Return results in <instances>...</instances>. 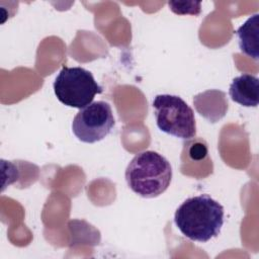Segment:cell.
<instances>
[{
	"mask_svg": "<svg viewBox=\"0 0 259 259\" xmlns=\"http://www.w3.org/2000/svg\"><path fill=\"white\" fill-rule=\"evenodd\" d=\"M158 128L170 136L190 140L196 135V122L192 108L179 96L156 95L153 100Z\"/></svg>",
	"mask_w": 259,
	"mask_h": 259,
	"instance_id": "3",
	"label": "cell"
},
{
	"mask_svg": "<svg viewBox=\"0 0 259 259\" xmlns=\"http://www.w3.org/2000/svg\"><path fill=\"white\" fill-rule=\"evenodd\" d=\"M197 112L210 122L222 119L228 110V100L225 92L217 89L206 90L193 97Z\"/></svg>",
	"mask_w": 259,
	"mask_h": 259,
	"instance_id": "6",
	"label": "cell"
},
{
	"mask_svg": "<svg viewBox=\"0 0 259 259\" xmlns=\"http://www.w3.org/2000/svg\"><path fill=\"white\" fill-rule=\"evenodd\" d=\"M174 223L187 239L205 243L220 234L224 207L208 194L189 197L176 209Z\"/></svg>",
	"mask_w": 259,
	"mask_h": 259,
	"instance_id": "1",
	"label": "cell"
},
{
	"mask_svg": "<svg viewBox=\"0 0 259 259\" xmlns=\"http://www.w3.org/2000/svg\"><path fill=\"white\" fill-rule=\"evenodd\" d=\"M239 48L243 54L255 61L259 59V14L249 17L238 29Z\"/></svg>",
	"mask_w": 259,
	"mask_h": 259,
	"instance_id": "8",
	"label": "cell"
},
{
	"mask_svg": "<svg viewBox=\"0 0 259 259\" xmlns=\"http://www.w3.org/2000/svg\"><path fill=\"white\" fill-rule=\"evenodd\" d=\"M128 187L144 198H154L164 193L172 180L170 162L155 151L138 153L128 163L124 173Z\"/></svg>",
	"mask_w": 259,
	"mask_h": 259,
	"instance_id": "2",
	"label": "cell"
},
{
	"mask_svg": "<svg viewBox=\"0 0 259 259\" xmlns=\"http://www.w3.org/2000/svg\"><path fill=\"white\" fill-rule=\"evenodd\" d=\"M58 100L73 108H84L92 103L102 87L95 81L92 73L82 67H63L53 84Z\"/></svg>",
	"mask_w": 259,
	"mask_h": 259,
	"instance_id": "4",
	"label": "cell"
},
{
	"mask_svg": "<svg viewBox=\"0 0 259 259\" xmlns=\"http://www.w3.org/2000/svg\"><path fill=\"white\" fill-rule=\"evenodd\" d=\"M233 101L245 107H256L259 102V79L251 74H242L233 79L229 88Z\"/></svg>",
	"mask_w": 259,
	"mask_h": 259,
	"instance_id": "7",
	"label": "cell"
},
{
	"mask_svg": "<svg viewBox=\"0 0 259 259\" xmlns=\"http://www.w3.org/2000/svg\"><path fill=\"white\" fill-rule=\"evenodd\" d=\"M114 124L111 106L105 101H94L75 115L72 132L79 141L93 144L107 137Z\"/></svg>",
	"mask_w": 259,
	"mask_h": 259,
	"instance_id": "5",
	"label": "cell"
},
{
	"mask_svg": "<svg viewBox=\"0 0 259 259\" xmlns=\"http://www.w3.org/2000/svg\"><path fill=\"white\" fill-rule=\"evenodd\" d=\"M206 152H207V150L204 146L195 145V147H192V149L190 151V155L195 159H200L206 154Z\"/></svg>",
	"mask_w": 259,
	"mask_h": 259,
	"instance_id": "10",
	"label": "cell"
},
{
	"mask_svg": "<svg viewBox=\"0 0 259 259\" xmlns=\"http://www.w3.org/2000/svg\"><path fill=\"white\" fill-rule=\"evenodd\" d=\"M170 10L178 15H198L201 11V2L196 1H169Z\"/></svg>",
	"mask_w": 259,
	"mask_h": 259,
	"instance_id": "9",
	"label": "cell"
}]
</instances>
